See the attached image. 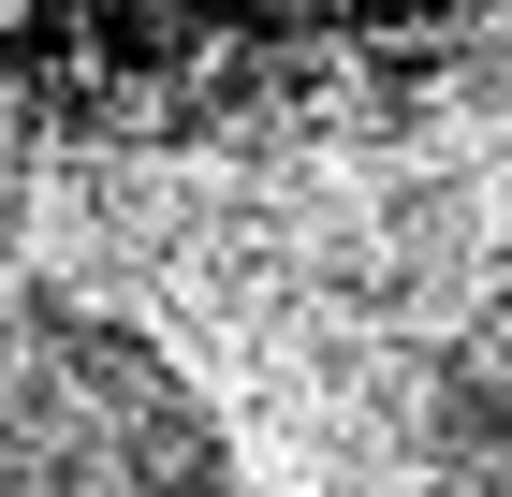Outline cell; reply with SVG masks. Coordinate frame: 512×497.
Masks as SVG:
<instances>
[{"instance_id":"1","label":"cell","mask_w":512,"mask_h":497,"mask_svg":"<svg viewBox=\"0 0 512 497\" xmlns=\"http://www.w3.org/2000/svg\"><path fill=\"white\" fill-rule=\"evenodd\" d=\"M0 497H249L235 424L103 293L0 278Z\"/></svg>"},{"instance_id":"2","label":"cell","mask_w":512,"mask_h":497,"mask_svg":"<svg viewBox=\"0 0 512 497\" xmlns=\"http://www.w3.org/2000/svg\"><path fill=\"white\" fill-rule=\"evenodd\" d=\"M425 497H512V293H483L425 366Z\"/></svg>"}]
</instances>
